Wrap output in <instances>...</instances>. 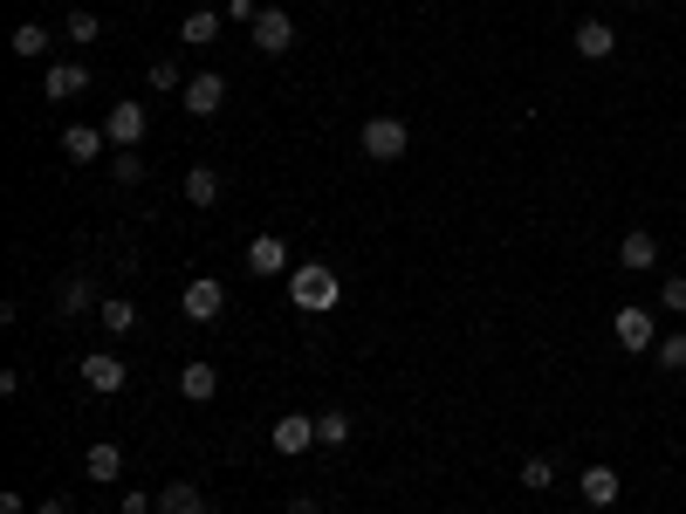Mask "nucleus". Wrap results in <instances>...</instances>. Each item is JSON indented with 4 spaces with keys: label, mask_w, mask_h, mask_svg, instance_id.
Here are the masks:
<instances>
[{
    "label": "nucleus",
    "mask_w": 686,
    "mask_h": 514,
    "mask_svg": "<svg viewBox=\"0 0 686 514\" xmlns=\"http://www.w3.org/2000/svg\"><path fill=\"white\" fill-rule=\"evenodd\" d=\"M337 295H344V281H337V268H329V261H295L289 268V302L302 308V316H329Z\"/></svg>",
    "instance_id": "obj_1"
},
{
    "label": "nucleus",
    "mask_w": 686,
    "mask_h": 514,
    "mask_svg": "<svg viewBox=\"0 0 686 514\" xmlns=\"http://www.w3.org/2000/svg\"><path fill=\"white\" fill-rule=\"evenodd\" d=\"M612 337H618V350L646 357V350H659V316H652L646 302H625L618 316H612Z\"/></svg>",
    "instance_id": "obj_2"
},
{
    "label": "nucleus",
    "mask_w": 686,
    "mask_h": 514,
    "mask_svg": "<svg viewBox=\"0 0 686 514\" xmlns=\"http://www.w3.org/2000/svg\"><path fill=\"white\" fill-rule=\"evenodd\" d=\"M358 144H364V159H371V165H392V159H405L412 131H405V117H371L364 131H358Z\"/></svg>",
    "instance_id": "obj_3"
},
{
    "label": "nucleus",
    "mask_w": 686,
    "mask_h": 514,
    "mask_svg": "<svg viewBox=\"0 0 686 514\" xmlns=\"http://www.w3.org/2000/svg\"><path fill=\"white\" fill-rule=\"evenodd\" d=\"M144 124H151V117H144V103H138V96H124V103H111L104 131H111L117 151H138V144H144Z\"/></svg>",
    "instance_id": "obj_4"
},
{
    "label": "nucleus",
    "mask_w": 686,
    "mask_h": 514,
    "mask_svg": "<svg viewBox=\"0 0 686 514\" xmlns=\"http://www.w3.org/2000/svg\"><path fill=\"white\" fill-rule=\"evenodd\" d=\"M179 308H186V323H220V308H226V289H220L213 274H199V281H186Z\"/></svg>",
    "instance_id": "obj_5"
},
{
    "label": "nucleus",
    "mask_w": 686,
    "mask_h": 514,
    "mask_svg": "<svg viewBox=\"0 0 686 514\" xmlns=\"http://www.w3.org/2000/svg\"><path fill=\"white\" fill-rule=\"evenodd\" d=\"M254 48H261V56H289L295 48V21L282 8H261L254 14Z\"/></svg>",
    "instance_id": "obj_6"
},
{
    "label": "nucleus",
    "mask_w": 686,
    "mask_h": 514,
    "mask_svg": "<svg viewBox=\"0 0 686 514\" xmlns=\"http://www.w3.org/2000/svg\"><path fill=\"white\" fill-rule=\"evenodd\" d=\"M268 440H275V453H310L316 446V419H310V411H282V419H275L268 425Z\"/></svg>",
    "instance_id": "obj_7"
},
{
    "label": "nucleus",
    "mask_w": 686,
    "mask_h": 514,
    "mask_svg": "<svg viewBox=\"0 0 686 514\" xmlns=\"http://www.w3.org/2000/svg\"><path fill=\"white\" fill-rule=\"evenodd\" d=\"M124 377H131V371H124V357H111V350H90L83 357V384H90V392H124Z\"/></svg>",
    "instance_id": "obj_8"
},
{
    "label": "nucleus",
    "mask_w": 686,
    "mask_h": 514,
    "mask_svg": "<svg viewBox=\"0 0 686 514\" xmlns=\"http://www.w3.org/2000/svg\"><path fill=\"white\" fill-rule=\"evenodd\" d=\"M179 103H186V110H193V117H213V110H220V103H226V83H220V75H213V69H199V75H193V83L179 90Z\"/></svg>",
    "instance_id": "obj_9"
},
{
    "label": "nucleus",
    "mask_w": 686,
    "mask_h": 514,
    "mask_svg": "<svg viewBox=\"0 0 686 514\" xmlns=\"http://www.w3.org/2000/svg\"><path fill=\"white\" fill-rule=\"evenodd\" d=\"M247 268H254V274H289L295 261H289L282 234H254V241H247Z\"/></svg>",
    "instance_id": "obj_10"
},
{
    "label": "nucleus",
    "mask_w": 686,
    "mask_h": 514,
    "mask_svg": "<svg viewBox=\"0 0 686 514\" xmlns=\"http://www.w3.org/2000/svg\"><path fill=\"white\" fill-rule=\"evenodd\" d=\"M577 494L591 501V507H612V501L625 494V480H618V467H583V474H577Z\"/></svg>",
    "instance_id": "obj_11"
},
{
    "label": "nucleus",
    "mask_w": 686,
    "mask_h": 514,
    "mask_svg": "<svg viewBox=\"0 0 686 514\" xmlns=\"http://www.w3.org/2000/svg\"><path fill=\"white\" fill-rule=\"evenodd\" d=\"M83 90H90V69L83 62H56V69L42 75V96L48 103H69V96H83Z\"/></svg>",
    "instance_id": "obj_12"
},
{
    "label": "nucleus",
    "mask_w": 686,
    "mask_h": 514,
    "mask_svg": "<svg viewBox=\"0 0 686 514\" xmlns=\"http://www.w3.org/2000/svg\"><path fill=\"white\" fill-rule=\"evenodd\" d=\"M62 151H69V165H96V151H111V131H96V124H69Z\"/></svg>",
    "instance_id": "obj_13"
},
{
    "label": "nucleus",
    "mask_w": 686,
    "mask_h": 514,
    "mask_svg": "<svg viewBox=\"0 0 686 514\" xmlns=\"http://www.w3.org/2000/svg\"><path fill=\"white\" fill-rule=\"evenodd\" d=\"M577 56L583 62H604V56H612V48H618V28H612V21H577Z\"/></svg>",
    "instance_id": "obj_14"
},
{
    "label": "nucleus",
    "mask_w": 686,
    "mask_h": 514,
    "mask_svg": "<svg viewBox=\"0 0 686 514\" xmlns=\"http://www.w3.org/2000/svg\"><path fill=\"white\" fill-rule=\"evenodd\" d=\"M618 268L652 274V268H659V241H652V234H625V241H618Z\"/></svg>",
    "instance_id": "obj_15"
},
{
    "label": "nucleus",
    "mask_w": 686,
    "mask_h": 514,
    "mask_svg": "<svg viewBox=\"0 0 686 514\" xmlns=\"http://www.w3.org/2000/svg\"><path fill=\"white\" fill-rule=\"evenodd\" d=\"M96 302V289H90V281L83 274H69L62 281V289H56V323H75V316H83V308Z\"/></svg>",
    "instance_id": "obj_16"
},
{
    "label": "nucleus",
    "mask_w": 686,
    "mask_h": 514,
    "mask_svg": "<svg viewBox=\"0 0 686 514\" xmlns=\"http://www.w3.org/2000/svg\"><path fill=\"white\" fill-rule=\"evenodd\" d=\"M220 21H226V14H213V8H193V14L179 21V42H186V48H207V42H220Z\"/></svg>",
    "instance_id": "obj_17"
},
{
    "label": "nucleus",
    "mask_w": 686,
    "mask_h": 514,
    "mask_svg": "<svg viewBox=\"0 0 686 514\" xmlns=\"http://www.w3.org/2000/svg\"><path fill=\"white\" fill-rule=\"evenodd\" d=\"M96 323H104L111 337H131V329H138V302H124V295H104V302H96Z\"/></svg>",
    "instance_id": "obj_18"
},
{
    "label": "nucleus",
    "mask_w": 686,
    "mask_h": 514,
    "mask_svg": "<svg viewBox=\"0 0 686 514\" xmlns=\"http://www.w3.org/2000/svg\"><path fill=\"white\" fill-rule=\"evenodd\" d=\"M159 514H207V494H199L193 480H172L159 494Z\"/></svg>",
    "instance_id": "obj_19"
},
{
    "label": "nucleus",
    "mask_w": 686,
    "mask_h": 514,
    "mask_svg": "<svg viewBox=\"0 0 686 514\" xmlns=\"http://www.w3.org/2000/svg\"><path fill=\"white\" fill-rule=\"evenodd\" d=\"M179 392H186L193 405H207V398L220 392V371H213V364H186V371H179Z\"/></svg>",
    "instance_id": "obj_20"
},
{
    "label": "nucleus",
    "mask_w": 686,
    "mask_h": 514,
    "mask_svg": "<svg viewBox=\"0 0 686 514\" xmlns=\"http://www.w3.org/2000/svg\"><path fill=\"white\" fill-rule=\"evenodd\" d=\"M83 467H90V480H117V474H124V446H111V440H96V446L83 453Z\"/></svg>",
    "instance_id": "obj_21"
},
{
    "label": "nucleus",
    "mask_w": 686,
    "mask_h": 514,
    "mask_svg": "<svg viewBox=\"0 0 686 514\" xmlns=\"http://www.w3.org/2000/svg\"><path fill=\"white\" fill-rule=\"evenodd\" d=\"M8 48H14V56H21V62H42V56H48V28H42V21H21V28H14V42H8Z\"/></svg>",
    "instance_id": "obj_22"
},
{
    "label": "nucleus",
    "mask_w": 686,
    "mask_h": 514,
    "mask_svg": "<svg viewBox=\"0 0 686 514\" xmlns=\"http://www.w3.org/2000/svg\"><path fill=\"white\" fill-rule=\"evenodd\" d=\"M186 199H193V206H213V199H220V172H213V165H193V172H186Z\"/></svg>",
    "instance_id": "obj_23"
},
{
    "label": "nucleus",
    "mask_w": 686,
    "mask_h": 514,
    "mask_svg": "<svg viewBox=\"0 0 686 514\" xmlns=\"http://www.w3.org/2000/svg\"><path fill=\"white\" fill-rule=\"evenodd\" d=\"M193 83V75L179 69V62H172V56H159V62H151V90H159V96H172V90H186Z\"/></svg>",
    "instance_id": "obj_24"
},
{
    "label": "nucleus",
    "mask_w": 686,
    "mask_h": 514,
    "mask_svg": "<svg viewBox=\"0 0 686 514\" xmlns=\"http://www.w3.org/2000/svg\"><path fill=\"white\" fill-rule=\"evenodd\" d=\"M652 357H659V371H673V377H679V371H686V329L659 337V350H652Z\"/></svg>",
    "instance_id": "obj_25"
},
{
    "label": "nucleus",
    "mask_w": 686,
    "mask_h": 514,
    "mask_svg": "<svg viewBox=\"0 0 686 514\" xmlns=\"http://www.w3.org/2000/svg\"><path fill=\"white\" fill-rule=\"evenodd\" d=\"M350 440V411H323L316 419V446H344Z\"/></svg>",
    "instance_id": "obj_26"
},
{
    "label": "nucleus",
    "mask_w": 686,
    "mask_h": 514,
    "mask_svg": "<svg viewBox=\"0 0 686 514\" xmlns=\"http://www.w3.org/2000/svg\"><path fill=\"white\" fill-rule=\"evenodd\" d=\"M522 487H528V494H549V487H556V467H549L543 453H536V459H522Z\"/></svg>",
    "instance_id": "obj_27"
},
{
    "label": "nucleus",
    "mask_w": 686,
    "mask_h": 514,
    "mask_svg": "<svg viewBox=\"0 0 686 514\" xmlns=\"http://www.w3.org/2000/svg\"><path fill=\"white\" fill-rule=\"evenodd\" d=\"M111 178H117V186H144V159H138V151H117V159H111Z\"/></svg>",
    "instance_id": "obj_28"
},
{
    "label": "nucleus",
    "mask_w": 686,
    "mask_h": 514,
    "mask_svg": "<svg viewBox=\"0 0 686 514\" xmlns=\"http://www.w3.org/2000/svg\"><path fill=\"white\" fill-rule=\"evenodd\" d=\"M62 35H69V42H96V35H104V28H96V14H90V8H69V21H62Z\"/></svg>",
    "instance_id": "obj_29"
},
{
    "label": "nucleus",
    "mask_w": 686,
    "mask_h": 514,
    "mask_svg": "<svg viewBox=\"0 0 686 514\" xmlns=\"http://www.w3.org/2000/svg\"><path fill=\"white\" fill-rule=\"evenodd\" d=\"M659 308H666V316H686V274H666V281H659Z\"/></svg>",
    "instance_id": "obj_30"
},
{
    "label": "nucleus",
    "mask_w": 686,
    "mask_h": 514,
    "mask_svg": "<svg viewBox=\"0 0 686 514\" xmlns=\"http://www.w3.org/2000/svg\"><path fill=\"white\" fill-rule=\"evenodd\" d=\"M254 14H261L254 0H226V21H247V28H254Z\"/></svg>",
    "instance_id": "obj_31"
},
{
    "label": "nucleus",
    "mask_w": 686,
    "mask_h": 514,
    "mask_svg": "<svg viewBox=\"0 0 686 514\" xmlns=\"http://www.w3.org/2000/svg\"><path fill=\"white\" fill-rule=\"evenodd\" d=\"M124 514H151V494H144V487H131V494H124Z\"/></svg>",
    "instance_id": "obj_32"
},
{
    "label": "nucleus",
    "mask_w": 686,
    "mask_h": 514,
    "mask_svg": "<svg viewBox=\"0 0 686 514\" xmlns=\"http://www.w3.org/2000/svg\"><path fill=\"white\" fill-rule=\"evenodd\" d=\"M42 514H75V507H69V494H42Z\"/></svg>",
    "instance_id": "obj_33"
},
{
    "label": "nucleus",
    "mask_w": 686,
    "mask_h": 514,
    "mask_svg": "<svg viewBox=\"0 0 686 514\" xmlns=\"http://www.w3.org/2000/svg\"><path fill=\"white\" fill-rule=\"evenodd\" d=\"M0 514H28V501H21L14 487H8V494H0Z\"/></svg>",
    "instance_id": "obj_34"
},
{
    "label": "nucleus",
    "mask_w": 686,
    "mask_h": 514,
    "mask_svg": "<svg viewBox=\"0 0 686 514\" xmlns=\"http://www.w3.org/2000/svg\"><path fill=\"white\" fill-rule=\"evenodd\" d=\"M282 514H316V494H295V501H289Z\"/></svg>",
    "instance_id": "obj_35"
},
{
    "label": "nucleus",
    "mask_w": 686,
    "mask_h": 514,
    "mask_svg": "<svg viewBox=\"0 0 686 514\" xmlns=\"http://www.w3.org/2000/svg\"><path fill=\"white\" fill-rule=\"evenodd\" d=\"M625 8H646V0H625Z\"/></svg>",
    "instance_id": "obj_36"
}]
</instances>
